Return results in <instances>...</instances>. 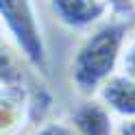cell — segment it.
I'll return each instance as SVG.
<instances>
[{
    "label": "cell",
    "instance_id": "cell-10",
    "mask_svg": "<svg viewBox=\"0 0 135 135\" xmlns=\"http://www.w3.org/2000/svg\"><path fill=\"white\" fill-rule=\"evenodd\" d=\"M115 135H135V118H124L118 126Z\"/></svg>",
    "mask_w": 135,
    "mask_h": 135
},
{
    "label": "cell",
    "instance_id": "cell-1",
    "mask_svg": "<svg viewBox=\"0 0 135 135\" xmlns=\"http://www.w3.org/2000/svg\"><path fill=\"white\" fill-rule=\"evenodd\" d=\"M133 24L135 20L111 15V20H103L81 39L70 65L72 83L79 94H98L100 87L113 74H118L115 70L120 68L122 50L131 35Z\"/></svg>",
    "mask_w": 135,
    "mask_h": 135
},
{
    "label": "cell",
    "instance_id": "cell-8",
    "mask_svg": "<svg viewBox=\"0 0 135 135\" xmlns=\"http://www.w3.org/2000/svg\"><path fill=\"white\" fill-rule=\"evenodd\" d=\"M120 70L135 79V35H129V39H126V46L122 50Z\"/></svg>",
    "mask_w": 135,
    "mask_h": 135
},
{
    "label": "cell",
    "instance_id": "cell-9",
    "mask_svg": "<svg viewBox=\"0 0 135 135\" xmlns=\"http://www.w3.org/2000/svg\"><path fill=\"white\" fill-rule=\"evenodd\" d=\"M31 135H79L76 129L72 124H63V122H46L44 126H39L35 133Z\"/></svg>",
    "mask_w": 135,
    "mask_h": 135
},
{
    "label": "cell",
    "instance_id": "cell-7",
    "mask_svg": "<svg viewBox=\"0 0 135 135\" xmlns=\"http://www.w3.org/2000/svg\"><path fill=\"white\" fill-rule=\"evenodd\" d=\"M105 4L113 18L135 20V0H105Z\"/></svg>",
    "mask_w": 135,
    "mask_h": 135
},
{
    "label": "cell",
    "instance_id": "cell-6",
    "mask_svg": "<svg viewBox=\"0 0 135 135\" xmlns=\"http://www.w3.org/2000/svg\"><path fill=\"white\" fill-rule=\"evenodd\" d=\"M98 98L115 115L135 118V79L129 74H113L98 91Z\"/></svg>",
    "mask_w": 135,
    "mask_h": 135
},
{
    "label": "cell",
    "instance_id": "cell-3",
    "mask_svg": "<svg viewBox=\"0 0 135 135\" xmlns=\"http://www.w3.org/2000/svg\"><path fill=\"white\" fill-rule=\"evenodd\" d=\"M52 15L70 31H91L109 13L103 0H48Z\"/></svg>",
    "mask_w": 135,
    "mask_h": 135
},
{
    "label": "cell",
    "instance_id": "cell-11",
    "mask_svg": "<svg viewBox=\"0 0 135 135\" xmlns=\"http://www.w3.org/2000/svg\"><path fill=\"white\" fill-rule=\"evenodd\" d=\"M103 2H105V0H103Z\"/></svg>",
    "mask_w": 135,
    "mask_h": 135
},
{
    "label": "cell",
    "instance_id": "cell-5",
    "mask_svg": "<svg viewBox=\"0 0 135 135\" xmlns=\"http://www.w3.org/2000/svg\"><path fill=\"white\" fill-rule=\"evenodd\" d=\"M28 96L24 91V83H2L0 98V122L2 135H18L26 124L28 113Z\"/></svg>",
    "mask_w": 135,
    "mask_h": 135
},
{
    "label": "cell",
    "instance_id": "cell-2",
    "mask_svg": "<svg viewBox=\"0 0 135 135\" xmlns=\"http://www.w3.org/2000/svg\"><path fill=\"white\" fill-rule=\"evenodd\" d=\"M0 20L18 52L37 72L48 74V52L35 0H0Z\"/></svg>",
    "mask_w": 135,
    "mask_h": 135
},
{
    "label": "cell",
    "instance_id": "cell-4",
    "mask_svg": "<svg viewBox=\"0 0 135 135\" xmlns=\"http://www.w3.org/2000/svg\"><path fill=\"white\" fill-rule=\"evenodd\" d=\"M113 111L100 98L81 103L70 115V124L79 135H115L118 126L113 124Z\"/></svg>",
    "mask_w": 135,
    "mask_h": 135
}]
</instances>
